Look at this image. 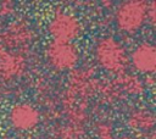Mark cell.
I'll return each instance as SVG.
<instances>
[{
    "label": "cell",
    "instance_id": "5",
    "mask_svg": "<svg viewBox=\"0 0 156 139\" xmlns=\"http://www.w3.org/2000/svg\"><path fill=\"white\" fill-rule=\"evenodd\" d=\"M101 95L107 101H116L122 98L139 95L144 91V83L133 74H118L117 78L101 85Z\"/></svg>",
    "mask_w": 156,
    "mask_h": 139
},
{
    "label": "cell",
    "instance_id": "11",
    "mask_svg": "<svg viewBox=\"0 0 156 139\" xmlns=\"http://www.w3.org/2000/svg\"><path fill=\"white\" fill-rule=\"evenodd\" d=\"M95 132H96V135L100 138V139H113L112 138V126L108 123V122H99L96 123L95 126Z\"/></svg>",
    "mask_w": 156,
    "mask_h": 139
},
{
    "label": "cell",
    "instance_id": "1",
    "mask_svg": "<svg viewBox=\"0 0 156 139\" xmlns=\"http://www.w3.org/2000/svg\"><path fill=\"white\" fill-rule=\"evenodd\" d=\"M94 56L101 68L113 74H122L129 63L124 46L113 37L100 38L94 46Z\"/></svg>",
    "mask_w": 156,
    "mask_h": 139
},
{
    "label": "cell",
    "instance_id": "10",
    "mask_svg": "<svg viewBox=\"0 0 156 139\" xmlns=\"http://www.w3.org/2000/svg\"><path fill=\"white\" fill-rule=\"evenodd\" d=\"M130 128L140 132H150L155 127V115L146 109L133 110L128 116Z\"/></svg>",
    "mask_w": 156,
    "mask_h": 139
},
{
    "label": "cell",
    "instance_id": "14",
    "mask_svg": "<svg viewBox=\"0 0 156 139\" xmlns=\"http://www.w3.org/2000/svg\"><path fill=\"white\" fill-rule=\"evenodd\" d=\"M117 139H136V138H134V137H129V135H124V137H119V138H117Z\"/></svg>",
    "mask_w": 156,
    "mask_h": 139
},
{
    "label": "cell",
    "instance_id": "6",
    "mask_svg": "<svg viewBox=\"0 0 156 139\" xmlns=\"http://www.w3.org/2000/svg\"><path fill=\"white\" fill-rule=\"evenodd\" d=\"M34 32L26 21L11 22L7 27L0 30V45L13 51H22L32 44Z\"/></svg>",
    "mask_w": 156,
    "mask_h": 139
},
{
    "label": "cell",
    "instance_id": "13",
    "mask_svg": "<svg viewBox=\"0 0 156 139\" xmlns=\"http://www.w3.org/2000/svg\"><path fill=\"white\" fill-rule=\"evenodd\" d=\"M155 1H150L147 5V21H150L151 24L155 23Z\"/></svg>",
    "mask_w": 156,
    "mask_h": 139
},
{
    "label": "cell",
    "instance_id": "2",
    "mask_svg": "<svg viewBox=\"0 0 156 139\" xmlns=\"http://www.w3.org/2000/svg\"><path fill=\"white\" fill-rule=\"evenodd\" d=\"M147 5L149 2L144 0L123 1L115 13L117 27L126 33L139 30L147 22Z\"/></svg>",
    "mask_w": 156,
    "mask_h": 139
},
{
    "label": "cell",
    "instance_id": "8",
    "mask_svg": "<svg viewBox=\"0 0 156 139\" xmlns=\"http://www.w3.org/2000/svg\"><path fill=\"white\" fill-rule=\"evenodd\" d=\"M9 121L18 132H29L40 122V113L38 109L27 102H20L11 107L9 112Z\"/></svg>",
    "mask_w": 156,
    "mask_h": 139
},
{
    "label": "cell",
    "instance_id": "12",
    "mask_svg": "<svg viewBox=\"0 0 156 139\" xmlns=\"http://www.w3.org/2000/svg\"><path fill=\"white\" fill-rule=\"evenodd\" d=\"M13 10V6H12V2H9V1H4V2H0V17H5V16H9Z\"/></svg>",
    "mask_w": 156,
    "mask_h": 139
},
{
    "label": "cell",
    "instance_id": "4",
    "mask_svg": "<svg viewBox=\"0 0 156 139\" xmlns=\"http://www.w3.org/2000/svg\"><path fill=\"white\" fill-rule=\"evenodd\" d=\"M48 30L55 40L73 41L82 34L83 27L74 15L60 10L56 11L49 21Z\"/></svg>",
    "mask_w": 156,
    "mask_h": 139
},
{
    "label": "cell",
    "instance_id": "7",
    "mask_svg": "<svg viewBox=\"0 0 156 139\" xmlns=\"http://www.w3.org/2000/svg\"><path fill=\"white\" fill-rule=\"evenodd\" d=\"M27 70V59L22 51H13L0 45V80L10 82L21 77Z\"/></svg>",
    "mask_w": 156,
    "mask_h": 139
},
{
    "label": "cell",
    "instance_id": "3",
    "mask_svg": "<svg viewBox=\"0 0 156 139\" xmlns=\"http://www.w3.org/2000/svg\"><path fill=\"white\" fill-rule=\"evenodd\" d=\"M45 56L55 70L69 71L79 61V50L73 41L52 39L45 49Z\"/></svg>",
    "mask_w": 156,
    "mask_h": 139
},
{
    "label": "cell",
    "instance_id": "9",
    "mask_svg": "<svg viewBox=\"0 0 156 139\" xmlns=\"http://www.w3.org/2000/svg\"><path fill=\"white\" fill-rule=\"evenodd\" d=\"M133 67L144 74H152L156 68V48L149 41L139 44L128 57Z\"/></svg>",
    "mask_w": 156,
    "mask_h": 139
}]
</instances>
